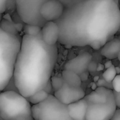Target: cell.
Returning <instances> with one entry per match:
<instances>
[{"instance_id":"obj_1","label":"cell","mask_w":120,"mask_h":120,"mask_svg":"<svg viewBox=\"0 0 120 120\" xmlns=\"http://www.w3.org/2000/svg\"><path fill=\"white\" fill-rule=\"evenodd\" d=\"M56 22L62 45L84 47L98 41L104 45L120 30V6L114 0H82L65 8Z\"/></svg>"},{"instance_id":"obj_2","label":"cell","mask_w":120,"mask_h":120,"mask_svg":"<svg viewBox=\"0 0 120 120\" xmlns=\"http://www.w3.org/2000/svg\"><path fill=\"white\" fill-rule=\"evenodd\" d=\"M57 58L56 45L46 44L41 32L34 36L25 34L13 74L19 93L28 98L44 90L51 80Z\"/></svg>"},{"instance_id":"obj_3","label":"cell","mask_w":120,"mask_h":120,"mask_svg":"<svg viewBox=\"0 0 120 120\" xmlns=\"http://www.w3.org/2000/svg\"><path fill=\"white\" fill-rule=\"evenodd\" d=\"M22 39L0 28V90L4 91L13 77L15 63L20 53Z\"/></svg>"},{"instance_id":"obj_4","label":"cell","mask_w":120,"mask_h":120,"mask_svg":"<svg viewBox=\"0 0 120 120\" xmlns=\"http://www.w3.org/2000/svg\"><path fill=\"white\" fill-rule=\"evenodd\" d=\"M0 116L2 120H34L30 102L14 91L1 93Z\"/></svg>"},{"instance_id":"obj_5","label":"cell","mask_w":120,"mask_h":120,"mask_svg":"<svg viewBox=\"0 0 120 120\" xmlns=\"http://www.w3.org/2000/svg\"><path fill=\"white\" fill-rule=\"evenodd\" d=\"M47 1L49 0H15V8L19 17L25 23L42 27L46 21L40 14V8Z\"/></svg>"},{"instance_id":"obj_6","label":"cell","mask_w":120,"mask_h":120,"mask_svg":"<svg viewBox=\"0 0 120 120\" xmlns=\"http://www.w3.org/2000/svg\"><path fill=\"white\" fill-rule=\"evenodd\" d=\"M41 108L40 120H74L69 114L68 105L60 102L54 95L39 103Z\"/></svg>"},{"instance_id":"obj_7","label":"cell","mask_w":120,"mask_h":120,"mask_svg":"<svg viewBox=\"0 0 120 120\" xmlns=\"http://www.w3.org/2000/svg\"><path fill=\"white\" fill-rule=\"evenodd\" d=\"M117 108L115 95L110 89L108 95V101L105 103H88L86 120H111Z\"/></svg>"},{"instance_id":"obj_8","label":"cell","mask_w":120,"mask_h":120,"mask_svg":"<svg viewBox=\"0 0 120 120\" xmlns=\"http://www.w3.org/2000/svg\"><path fill=\"white\" fill-rule=\"evenodd\" d=\"M54 95L60 102L65 105H69L77 102L85 97L84 91L80 87L70 86L64 81L63 87L54 92Z\"/></svg>"},{"instance_id":"obj_9","label":"cell","mask_w":120,"mask_h":120,"mask_svg":"<svg viewBox=\"0 0 120 120\" xmlns=\"http://www.w3.org/2000/svg\"><path fill=\"white\" fill-rule=\"evenodd\" d=\"M64 5L59 0H49L40 8V14L46 21H56L63 14Z\"/></svg>"},{"instance_id":"obj_10","label":"cell","mask_w":120,"mask_h":120,"mask_svg":"<svg viewBox=\"0 0 120 120\" xmlns=\"http://www.w3.org/2000/svg\"><path fill=\"white\" fill-rule=\"evenodd\" d=\"M92 60L93 57L90 53L84 52L68 61L64 66V69L74 71L80 75L88 71V66Z\"/></svg>"},{"instance_id":"obj_11","label":"cell","mask_w":120,"mask_h":120,"mask_svg":"<svg viewBox=\"0 0 120 120\" xmlns=\"http://www.w3.org/2000/svg\"><path fill=\"white\" fill-rule=\"evenodd\" d=\"M42 37L49 45H56L60 36V28L56 21H46L41 28Z\"/></svg>"},{"instance_id":"obj_12","label":"cell","mask_w":120,"mask_h":120,"mask_svg":"<svg viewBox=\"0 0 120 120\" xmlns=\"http://www.w3.org/2000/svg\"><path fill=\"white\" fill-rule=\"evenodd\" d=\"M69 114L74 120H86L88 102L84 98L68 105Z\"/></svg>"},{"instance_id":"obj_13","label":"cell","mask_w":120,"mask_h":120,"mask_svg":"<svg viewBox=\"0 0 120 120\" xmlns=\"http://www.w3.org/2000/svg\"><path fill=\"white\" fill-rule=\"evenodd\" d=\"M120 52V39L114 37L105 43L101 50V54L109 59L118 58Z\"/></svg>"},{"instance_id":"obj_14","label":"cell","mask_w":120,"mask_h":120,"mask_svg":"<svg viewBox=\"0 0 120 120\" xmlns=\"http://www.w3.org/2000/svg\"><path fill=\"white\" fill-rule=\"evenodd\" d=\"M62 77L64 81L70 86L75 87H80L82 85V79L80 76L74 71L69 70H63L62 71Z\"/></svg>"},{"instance_id":"obj_15","label":"cell","mask_w":120,"mask_h":120,"mask_svg":"<svg viewBox=\"0 0 120 120\" xmlns=\"http://www.w3.org/2000/svg\"><path fill=\"white\" fill-rule=\"evenodd\" d=\"M110 88L108 89L107 92L105 93H101L96 92V91H92L90 94L84 97L88 103L93 104H102L105 103L108 101V95L110 91Z\"/></svg>"},{"instance_id":"obj_16","label":"cell","mask_w":120,"mask_h":120,"mask_svg":"<svg viewBox=\"0 0 120 120\" xmlns=\"http://www.w3.org/2000/svg\"><path fill=\"white\" fill-rule=\"evenodd\" d=\"M49 94L46 91H45L44 90H41L27 98L30 102V103L35 105V104H39L40 103L44 101L49 97Z\"/></svg>"},{"instance_id":"obj_17","label":"cell","mask_w":120,"mask_h":120,"mask_svg":"<svg viewBox=\"0 0 120 120\" xmlns=\"http://www.w3.org/2000/svg\"><path fill=\"white\" fill-rule=\"evenodd\" d=\"M0 28L4 30V31L14 34V35H18V28L10 21L6 19H2L1 21V24H0Z\"/></svg>"},{"instance_id":"obj_18","label":"cell","mask_w":120,"mask_h":120,"mask_svg":"<svg viewBox=\"0 0 120 120\" xmlns=\"http://www.w3.org/2000/svg\"><path fill=\"white\" fill-rule=\"evenodd\" d=\"M42 27L38 25H34V24H27L26 23L24 26V33L26 35H37L41 32Z\"/></svg>"},{"instance_id":"obj_19","label":"cell","mask_w":120,"mask_h":120,"mask_svg":"<svg viewBox=\"0 0 120 120\" xmlns=\"http://www.w3.org/2000/svg\"><path fill=\"white\" fill-rule=\"evenodd\" d=\"M117 74L116 71V68L112 65L111 67L106 69V70L104 71V73L103 74V77L106 81L110 83L113 81V79L115 78Z\"/></svg>"},{"instance_id":"obj_20","label":"cell","mask_w":120,"mask_h":120,"mask_svg":"<svg viewBox=\"0 0 120 120\" xmlns=\"http://www.w3.org/2000/svg\"><path fill=\"white\" fill-rule=\"evenodd\" d=\"M51 81L54 91H57L60 89L64 84V79L62 76H53L51 79Z\"/></svg>"},{"instance_id":"obj_21","label":"cell","mask_w":120,"mask_h":120,"mask_svg":"<svg viewBox=\"0 0 120 120\" xmlns=\"http://www.w3.org/2000/svg\"><path fill=\"white\" fill-rule=\"evenodd\" d=\"M15 3V0H0V11L1 13H4L8 9L12 7V3ZM16 4V3H15Z\"/></svg>"},{"instance_id":"obj_22","label":"cell","mask_w":120,"mask_h":120,"mask_svg":"<svg viewBox=\"0 0 120 120\" xmlns=\"http://www.w3.org/2000/svg\"><path fill=\"white\" fill-rule=\"evenodd\" d=\"M32 115L34 120H40L41 108L39 104H35L32 106Z\"/></svg>"},{"instance_id":"obj_23","label":"cell","mask_w":120,"mask_h":120,"mask_svg":"<svg viewBox=\"0 0 120 120\" xmlns=\"http://www.w3.org/2000/svg\"><path fill=\"white\" fill-rule=\"evenodd\" d=\"M112 86L113 91L116 92H120V74H117L112 81Z\"/></svg>"},{"instance_id":"obj_24","label":"cell","mask_w":120,"mask_h":120,"mask_svg":"<svg viewBox=\"0 0 120 120\" xmlns=\"http://www.w3.org/2000/svg\"><path fill=\"white\" fill-rule=\"evenodd\" d=\"M65 6V8L66 7H69V6H71L82 0H59Z\"/></svg>"},{"instance_id":"obj_25","label":"cell","mask_w":120,"mask_h":120,"mask_svg":"<svg viewBox=\"0 0 120 120\" xmlns=\"http://www.w3.org/2000/svg\"><path fill=\"white\" fill-rule=\"evenodd\" d=\"M97 67H98L97 62L92 60L88 66V71L89 72H94V71H97Z\"/></svg>"},{"instance_id":"obj_26","label":"cell","mask_w":120,"mask_h":120,"mask_svg":"<svg viewBox=\"0 0 120 120\" xmlns=\"http://www.w3.org/2000/svg\"><path fill=\"white\" fill-rule=\"evenodd\" d=\"M92 49L95 50H100L101 47H103V45L101 42H98V41H96V42H92L90 45H89Z\"/></svg>"},{"instance_id":"obj_27","label":"cell","mask_w":120,"mask_h":120,"mask_svg":"<svg viewBox=\"0 0 120 120\" xmlns=\"http://www.w3.org/2000/svg\"><path fill=\"white\" fill-rule=\"evenodd\" d=\"M113 93L115 95L116 105L118 108H120V92H116V91H113Z\"/></svg>"},{"instance_id":"obj_28","label":"cell","mask_w":120,"mask_h":120,"mask_svg":"<svg viewBox=\"0 0 120 120\" xmlns=\"http://www.w3.org/2000/svg\"><path fill=\"white\" fill-rule=\"evenodd\" d=\"M52 89H53V86H52V84H51V81L50 80L48 82V83L46 84V86H45V88H44V90L45 91H46L49 94H50L51 92V91H52Z\"/></svg>"},{"instance_id":"obj_29","label":"cell","mask_w":120,"mask_h":120,"mask_svg":"<svg viewBox=\"0 0 120 120\" xmlns=\"http://www.w3.org/2000/svg\"><path fill=\"white\" fill-rule=\"evenodd\" d=\"M111 120H120V108H117Z\"/></svg>"},{"instance_id":"obj_30","label":"cell","mask_w":120,"mask_h":120,"mask_svg":"<svg viewBox=\"0 0 120 120\" xmlns=\"http://www.w3.org/2000/svg\"><path fill=\"white\" fill-rule=\"evenodd\" d=\"M79 76H80V78H81L82 81H86V80L88 79V77H89V71H85L84 73L80 74Z\"/></svg>"},{"instance_id":"obj_31","label":"cell","mask_w":120,"mask_h":120,"mask_svg":"<svg viewBox=\"0 0 120 120\" xmlns=\"http://www.w3.org/2000/svg\"><path fill=\"white\" fill-rule=\"evenodd\" d=\"M104 66H105V69H108V68L111 67V66H112V62H111V61H108V62H106L105 63Z\"/></svg>"},{"instance_id":"obj_32","label":"cell","mask_w":120,"mask_h":120,"mask_svg":"<svg viewBox=\"0 0 120 120\" xmlns=\"http://www.w3.org/2000/svg\"><path fill=\"white\" fill-rule=\"evenodd\" d=\"M104 68H105V66H104V65H103V64H98L97 71H103Z\"/></svg>"},{"instance_id":"obj_33","label":"cell","mask_w":120,"mask_h":120,"mask_svg":"<svg viewBox=\"0 0 120 120\" xmlns=\"http://www.w3.org/2000/svg\"><path fill=\"white\" fill-rule=\"evenodd\" d=\"M115 68H116V71H117V74H120V67H115Z\"/></svg>"},{"instance_id":"obj_34","label":"cell","mask_w":120,"mask_h":120,"mask_svg":"<svg viewBox=\"0 0 120 120\" xmlns=\"http://www.w3.org/2000/svg\"><path fill=\"white\" fill-rule=\"evenodd\" d=\"M118 59H119V60H120V54H119V57H118Z\"/></svg>"},{"instance_id":"obj_35","label":"cell","mask_w":120,"mask_h":120,"mask_svg":"<svg viewBox=\"0 0 120 120\" xmlns=\"http://www.w3.org/2000/svg\"><path fill=\"white\" fill-rule=\"evenodd\" d=\"M119 33H120V30H119Z\"/></svg>"}]
</instances>
